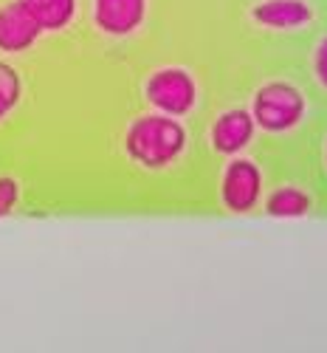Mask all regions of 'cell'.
I'll return each mask as SVG.
<instances>
[{
  "instance_id": "cell-7",
  "label": "cell",
  "mask_w": 327,
  "mask_h": 353,
  "mask_svg": "<svg viewBox=\"0 0 327 353\" xmlns=\"http://www.w3.org/2000/svg\"><path fill=\"white\" fill-rule=\"evenodd\" d=\"M251 133H254V119L251 116L246 110H229L215 122L212 141H215V147L220 153H237V150H243V147L249 144Z\"/></svg>"
},
{
  "instance_id": "cell-9",
  "label": "cell",
  "mask_w": 327,
  "mask_h": 353,
  "mask_svg": "<svg viewBox=\"0 0 327 353\" xmlns=\"http://www.w3.org/2000/svg\"><path fill=\"white\" fill-rule=\"evenodd\" d=\"M20 6L34 17L43 32H56L74 20L76 0H20Z\"/></svg>"
},
{
  "instance_id": "cell-10",
  "label": "cell",
  "mask_w": 327,
  "mask_h": 353,
  "mask_svg": "<svg viewBox=\"0 0 327 353\" xmlns=\"http://www.w3.org/2000/svg\"><path fill=\"white\" fill-rule=\"evenodd\" d=\"M310 207V201L305 192H299L296 187H285L279 192L271 195L268 201V212L271 215H282V218H291V215H305Z\"/></svg>"
},
{
  "instance_id": "cell-8",
  "label": "cell",
  "mask_w": 327,
  "mask_h": 353,
  "mask_svg": "<svg viewBox=\"0 0 327 353\" xmlns=\"http://www.w3.org/2000/svg\"><path fill=\"white\" fill-rule=\"evenodd\" d=\"M251 14L257 23L271 26V28H293V26H302L313 17L305 0H265V3L254 6Z\"/></svg>"
},
{
  "instance_id": "cell-1",
  "label": "cell",
  "mask_w": 327,
  "mask_h": 353,
  "mask_svg": "<svg viewBox=\"0 0 327 353\" xmlns=\"http://www.w3.org/2000/svg\"><path fill=\"white\" fill-rule=\"evenodd\" d=\"M125 144L133 161L156 170V167L172 164L181 156L187 144V133L169 116H144V119L130 125Z\"/></svg>"
},
{
  "instance_id": "cell-13",
  "label": "cell",
  "mask_w": 327,
  "mask_h": 353,
  "mask_svg": "<svg viewBox=\"0 0 327 353\" xmlns=\"http://www.w3.org/2000/svg\"><path fill=\"white\" fill-rule=\"evenodd\" d=\"M313 68H316V77H319V82L327 88V40H321V43H319V48H316V60H313Z\"/></svg>"
},
{
  "instance_id": "cell-2",
  "label": "cell",
  "mask_w": 327,
  "mask_h": 353,
  "mask_svg": "<svg viewBox=\"0 0 327 353\" xmlns=\"http://www.w3.org/2000/svg\"><path fill=\"white\" fill-rule=\"evenodd\" d=\"M305 113V97L288 82H271L257 91L254 99V119L260 128L279 133L293 128Z\"/></svg>"
},
{
  "instance_id": "cell-4",
  "label": "cell",
  "mask_w": 327,
  "mask_h": 353,
  "mask_svg": "<svg viewBox=\"0 0 327 353\" xmlns=\"http://www.w3.org/2000/svg\"><path fill=\"white\" fill-rule=\"evenodd\" d=\"M147 0H94V20L105 34L125 37L144 23Z\"/></svg>"
},
{
  "instance_id": "cell-12",
  "label": "cell",
  "mask_w": 327,
  "mask_h": 353,
  "mask_svg": "<svg viewBox=\"0 0 327 353\" xmlns=\"http://www.w3.org/2000/svg\"><path fill=\"white\" fill-rule=\"evenodd\" d=\"M14 203H17V181L3 175V179H0V215L12 212Z\"/></svg>"
},
{
  "instance_id": "cell-3",
  "label": "cell",
  "mask_w": 327,
  "mask_h": 353,
  "mask_svg": "<svg viewBox=\"0 0 327 353\" xmlns=\"http://www.w3.org/2000/svg\"><path fill=\"white\" fill-rule=\"evenodd\" d=\"M195 82L184 68H161L147 82V99L169 116L189 113L195 105Z\"/></svg>"
},
{
  "instance_id": "cell-11",
  "label": "cell",
  "mask_w": 327,
  "mask_h": 353,
  "mask_svg": "<svg viewBox=\"0 0 327 353\" xmlns=\"http://www.w3.org/2000/svg\"><path fill=\"white\" fill-rule=\"evenodd\" d=\"M20 99V77L9 63H0V119L12 113Z\"/></svg>"
},
{
  "instance_id": "cell-6",
  "label": "cell",
  "mask_w": 327,
  "mask_h": 353,
  "mask_svg": "<svg viewBox=\"0 0 327 353\" xmlns=\"http://www.w3.org/2000/svg\"><path fill=\"white\" fill-rule=\"evenodd\" d=\"M260 198V170L251 161H234L223 175V201L234 212L251 210Z\"/></svg>"
},
{
  "instance_id": "cell-5",
  "label": "cell",
  "mask_w": 327,
  "mask_h": 353,
  "mask_svg": "<svg viewBox=\"0 0 327 353\" xmlns=\"http://www.w3.org/2000/svg\"><path fill=\"white\" fill-rule=\"evenodd\" d=\"M40 34H43V28L20 6V0L0 6V51H9V54L25 51L37 43Z\"/></svg>"
}]
</instances>
